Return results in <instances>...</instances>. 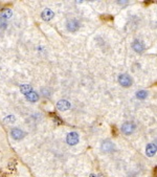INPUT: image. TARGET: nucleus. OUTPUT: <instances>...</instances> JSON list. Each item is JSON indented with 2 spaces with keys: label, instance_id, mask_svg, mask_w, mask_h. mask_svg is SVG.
<instances>
[{
  "label": "nucleus",
  "instance_id": "nucleus-1",
  "mask_svg": "<svg viewBox=\"0 0 157 177\" xmlns=\"http://www.w3.org/2000/svg\"><path fill=\"white\" fill-rule=\"evenodd\" d=\"M134 130H135V125L133 124V123L127 122V123H125V124H123V126H122L123 133H125V134H127V135H129V134L133 133V132H134Z\"/></svg>",
  "mask_w": 157,
  "mask_h": 177
},
{
  "label": "nucleus",
  "instance_id": "nucleus-16",
  "mask_svg": "<svg viewBox=\"0 0 157 177\" xmlns=\"http://www.w3.org/2000/svg\"><path fill=\"white\" fill-rule=\"evenodd\" d=\"M155 145H157V138H156V140H155Z\"/></svg>",
  "mask_w": 157,
  "mask_h": 177
},
{
  "label": "nucleus",
  "instance_id": "nucleus-4",
  "mask_svg": "<svg viewBox=\"0 0 157 177\" xmlns=\"http://www.w3.org/2000/svg\"><path fill=\"white\" fill-rule=\"evenodd\" d=\"M66 141H67L68 145H70V146L77 145V144L78 143V134L77 133V132H70V133H68Z\"/></svg>",
  "mask_w": 157,
  "mask_h": 177
},
{
  "label": "nucleus",
  "instance_id": "nucleus-7",
  "mask_svg": "<svg viewBox=\"0 0 157 177\" xmlns=\"http://www.w3.org/2000/svg\"><path fill=\"white\" fill-rule=\"evenodd\" d=\"M54 12H52L51 9H44V11L42 12V14H41V17H42V19H43V20H45V21H49V20H51V19L54 18Z\"/></svg>",
  "mask_w": 157,
  "mask_h": 177
},
{
  "label": "nucleus",
  "instance_id": "nucleus-8",
  "mask_svg": "<svg viewBox=\"0 0 157 177\" xmlns=\"http://www.w3.org/2000/svg\"><path fill=\"white\" fill-rule=\"evenodd\" d=\"M11 134H12V136H13V138H15V140H17V141L23 138V136H24V132L18 128L13 129V130L11 131Z\"/></svg>",
  "mask_w": 157,
  "mask_h": 177
},
{
  "label": "nucleus",
  "instance_id": "nucleus-14",
  "mask_svg": "<svg viewBox=\"0 0 157 177\" xmlns=\"http://www.w3.org/2000/svg\"><path fill=\"white\" fill-rule=\"evenodd\" d=\"M147 96H148V92L145 90H139V91H137V93H136V98L139 99V100H145Z\"/></svg>",
  "mask_w": 157,
  "mask_h": 177
},
{
  "label": "nucleus",
  "instance_id": "nucleus-6",
  "mask_svg": "<svg viewBox=\"0 0 157 177\" xmlns=\"http://www.w3.org/2000/svg\"><path fill=\"white\" fill-rule=\"evenodd\" d=\"M156 152H157V146L156 145H154V144H149V145L147 146V148H146L147 156H149V157L154 156V155L156 154Z\"/></svg>",
  "mask_w": 157,
  "mask_h": 177
},
{
  "label": "nucleus",
  "instance_id": "nucleus-12",
  "mask_svg": "<svg viewBox=\"0 0 157 177\" xmlns=\"http://www.w3.org/2000/svg\"><path fill=\"white\" fill-rule=\"evenodd\" d=\"M26 96V100L30 101V102H37L38 99H39V95H38V93H36L35 91H32L30 93H28Z\"/></svg>",
  "mask_w": 157,
  "mask_h": 177
},
{
  "label": "nucleus",
  "instance_id": "nucleus-9",
  "mask_svg": "<svg viewBox=\"0 0 157 177\" xmlns=\"http://www.w3.org/2000/svg\"><path fill=\"white\" fill-rule=\"evenodd\" d=\"M113 149H114V145L110 141H103V144H102V150H103L104 152H111Z\"/></svg>",
  "mask_w": 157,
  "mask_h": 177
},
{
  "label": "nucleus",
  "instance_id": "nucleus-15",
  "mask_svg": "<svg viewBox=\"0 0 157 177\" xmlns=\"http://www.w3.org/2000/svg\"><path fill=\"white\" fill-rule=\"evenodd\" d=\"M3 121L5 123H14L15 122V117H14L13 115H9V116H6Z\"/></svg>",
  "mask_w": 157,
  "mask_h": 177
},
{
  "label": "nucleus",
  "instance_id": "nucleus-13",
  "mask_svg": "<svg viewBox=\"0 0 157 177\" xmlns=\"http://www.w3.org/2000/svg\"><path fill=\"white\" fill-rule=\"evenodd\" d=\"M13 16V12L9 9H4L3 11L1 12V17L3 19H9Z\"/></svg>",
  "mask_w": 157,
  "mask_h": 177
},
{
  "label": "nucleus",
  "instance_id": "nucleus-3",
  "mask_svg": "<svg viewBox=\"0 0 157 177\" xmlns=\"http://www.w3.org/2000/svg\"><path fill=\"white\" fill-rule=\"evenodd\" d=\"M66 27H67V29L69 30V32H75V30H78V27H80V23H78V21L77 19H70V20H68L67 23H66Z\"/></svg>",
  "mask_w": 157,
  "mask_h": 177
},
{
  "label": "nucleus",
  "instance_id": "nucleus-2",
  "mask_svg": "<svg viewBox=\"0 0 157 177\" xmlns=\"http://www.w3.org/2000/svg\"><path fill=\"white\" fill-rule=\"evenodd\" d=\"M118 82L120 84L124 87H129L132 84V79L130 78V75H120L118 77Z\"/></svg>",
  "mask_w": 157,
  "mask_h": 177
},
{
  "label": "nucleus",
  "instance_id": "nucleus-10",
  "mask_svg": "<svg viewBox=\"0 0 157 177\" xmlns=\"http://www.w3.org/2000/svg\"><path fill=\"white\" fill-rule=\"evenodd\" d=\"M132 48L134 49L136 53H142L144 49H145V46L140 41H138V40H135V41L133 42V44H132Z\"/></svg>",
  "mask_w": 157,
  "mask_h": 177
},
{
  "label": "nucleus",
  "instance_id": "nucleus-11",
  "mask_svg": "<svg viewBox=\"0 0 157 177\" xmlns=\"http://www.w3.org/2000/svg\"><path fill=\"white\" fill-rule=\"evenodd\" d=\"M20 91L22 92L23 94H25V95H27L28 93H30L33 91V88L30 85L28 84H24V85H21L20 87Z\"/></svg>",
  "mask_w": 157,
  "mask_h": 177
},
{
  "label": "nucleus",
  "instance_id": "nucleus-5",
  "mask_svg": "<svg viewBox=\"0 0 157 177\" xmlns=\"http://www.w3.org/2000/svg\"><path fill=\"white\" fill-rule=\"evenodd\" d=\"M57 108L61 111H66L70 108V103L66 100H61L57 103Z\"/></svg>",
  "mask_w": 157,
  "mask_h": 177
}]
</instances>
